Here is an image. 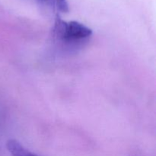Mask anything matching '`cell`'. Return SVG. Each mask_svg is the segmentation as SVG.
I'll return each mask as SVG.
<instances>
[{
	"mask_svg": "<svg viewBox=\"0 0 156 156\" xmlns=\"http://www.w3.org/2000/svg\"><path fill=\"white\" fill-rule=\"evenodd\" d=\"M55 39L63 42H76L87 39L92 34L91 28L76 21H66L56 15L52 29Z\"/></svg>",
	"mask_w": 156,
	"mask_h": 156,
	"instance_id": "obj_1",
	"label": "cell"
},
{
	"mask_svg": "<svg viewBox=\"0 0 156 156\" xmlns=\"http://www.w3.org/2000/svg\"><path fill=\"white\" fill-rule=\"evenodd\" d=\"M6 147L12 156H38L24 148L16 140H9L6 143Z\"/></svg>",
	"mask_w": 156,
	"mask_h": 156,
	"instance_id": "obj_2",
	"label": "cell"
},
{
	"mask_svg": "<svg viewBox=\"0 0 156 156\" xmlns=\"http://www.w3.org/2000/svg\"><path fill=\"white\" fill-rule=\"evenodd\" d=\"M53 5L61 12H67L69 11V5L67 0H54Z\"/></svg>",
	"mask_w": 156,
	"mask_h": 156,
	"instance_id": "obj_3",
	"label": "cell"
},
{
	"mask_svg": "<svg viewBox=\"0 0 156 156\" xmlns=\"http://www.w3.org/2000/svg\"><path fill=\"white\" fill-rule=\"evenodd\" d=\"M39 1L42 2H53V1L54 0H39Z\"/></svg>",
	"mask_w": 156,
	"mask_h": 156,
	"instance_id": "obj_4",
	"label": "cell"
}]
</instances>
